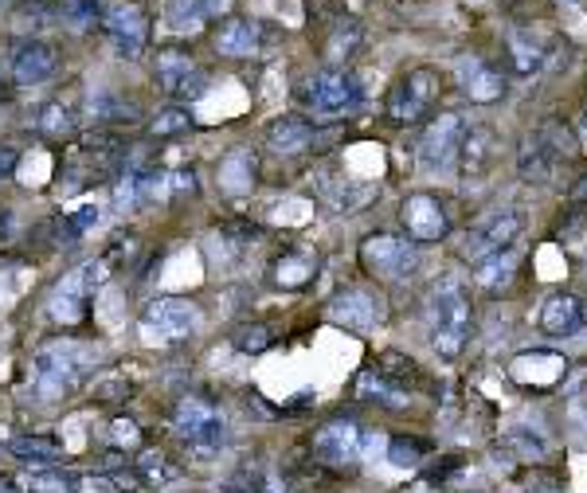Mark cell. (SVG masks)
<instances>
[{
  "instance_id": "18",
  "label": "cell",
  "mask_w": 587,
  "mask_h": 493,
  "mask_svg": "<svg viewBox=\"0 0 587 493\" xmlns=\"http://www.w3.org/2000/svg\"><path fill=\"white\" fill-rule=\"evenodd\" d=\"M505 51H509V71L521 75V79L537 75L548 63V40H544L541 32H533V28H513L505 36Z\"/></svg>"
},
{
  "instance_id": "46",
  "label": "cell",
  "mask_w": 587,
  "mask_h": 493,
  "mask_svg": "<svg viewBox=\"0 0 587 493\" xmlns=\"http://www.w3.org/2000/svg\"><path fill=\"white\" fill-rule=\"evenodd\" d=\"M16 165H20V149L16 145H8V141H0V180H8L16 173Z\"/></svg>"
},
{
  "instance_id": "37",
  "label": "cell",
  "mask_w": 587,
  "mask_h": 493,
  "mask_svg": "<svg viewBox=\"0 0 587 493\" xmlns=\"http://www.w3.org/2000/svg\"><path fill=\"white\" fill-rule=\"evenodd\" d=\"M75 486H79V478L67 474V470H59V466H40L28 478V490L32 493H63V490H75Z\"/></svg>"
},
{
  "instance_id": "24",
  "label": "cell",
  "mask_w": 587,
  "mask_h": 493,
  "mask_svg": "<svg viewBox=\"0 0 587 493\" xmlns=\"http://www.w3.org/2000/svg\"><path fill=\"white\" fill-rule=\"evenodd\" d=\"M560 165V157L548 149V141L541 134H529L521 141V153H517V173L525 184H548L552 169Z\"/></svg>"
},
{
  "instance_id": "25",
  "label": "cell",
  "mask_w": 587,
  "mask_h": 493,
  "mask_svg": "<svg viewBox=\"0 0 587 493\" xmlns=\"http://www.w3.org/2000/svg\"><path fill=\"white\" fill-rule=\"evenodd\" d=\"M267 145H271L278 157H298V153H306V149L314 145V126H310L306 118L286 114V118L271 122V130H267Z\"/></svg>"
},
{
  "instance_id": "44",
  "label": "cell",
  "mask_w": 587,
  "mask_h": 493,
  "mask_svg": "<svg viewBox=\"0 0 587 493\" xmlns=\"http://www.w3.org/2000/svg\"><path fill=\"white\" fill-rule=\"evenodd\" d=\"M509 443L521 450V458H529V462H533V458H544V443L537 435H529V431H513Z\"/></svg>"
},
{
  "instance_id": "28",
  "label": "cell",
  "mask_w": 587,
  "mask_h": 493,
  "mask_svg": "<svg viewBox=\"0 0 587 493\" xmlns=\"http://www.w3.org/2000/svg\"><path fill=\"white\" fill-rule=\"evenodd\" d=\"M220 8H224V0H169L165 4V24L173 32H192L204 20H212Z\"/></svg>"
},
{
  "instance_id": "6",
  "label": "cell",
  "mask_w": 587,
  "mask_h": 493,
  "mask_svg": "<svg viewBox=\"0 0 587 493\" xmlns=\"http://www.w3.org/2000/svg\"><path fill=\"white\" fill-rule=\"evenodd\" d=\"M521 231H525V216H521L517 208H501V212H490L482 224L466 235V243H462V255H466V263L474 267V263L490 259V255H497V251L513 247Z\"/></svg>"
},
{
  "instance_id": "16",
  "label": "cell",
  "mask_w": 587,
  "mask_h": 493,
  "mask_svg": "<svg viewBox=\"0 0 587 493\" xmlns=\"http://www.w3.org/2000/svg\"><path fill=\"white\" fill-rule=\"evenodd\" d=\"M83 376V357L71 349V345H55V349H44L36 357V388L40 392H67L75 380Z\"/></svg>"
},
{
  "instance_id": "39",
  "label": "cell",
  "mask_w": 587,
  "mask_h": 493,
  "mask_svg": "<svg viewBox=\"0 0 587 493\" xmlns=\"http://www.w3.org/2000/svg\"><path fill=\"white\" fill-rule=\"evenodd\" d=\"M224 493H267V474L255 462H243L224 482Z\"/></svg>"
},
{
  "instance_id": "32",
  "label": "cell",
  "mask_w": 587,
  "mask_h": 493,
  "mask_svg": "<svg viewBox=\"0 0 587 493\" xmlns=\"http://www.w3.org/2000/svg\"><path fill=\"white\" fill-rule=\"evenodd\" d=\"M537 134L548 141V149H552L560 161H568V157H576V153H580V134H576L572 126H564L560 118H548Z\"/></svg>"
},
{
  "instance_id": "11",
  "label": "cell",
  "mask_w": 587,
  "mask_h": 493,
  "mask_svg": "<svg viewBox=\"0 0 587 493\" xmlns=\"http://www.w3.org/2000/svg\"><path fill=\"white\" fill-rule=\"evenodd\" d=\"M454 79H458V90L470 98V102H478V106H490V102H501L505 98V71L490 63L486 55H474V51H466V55H458L454 59Z\"/></svg>"
},
{
  "instance_id": "29",
  "label": "cell",
  "mask_w": 587,
  "mask_h": 493,
  "mask_svg": "<svg viewBox=\"0 0 587 493\" xmlns=\"http://www.w3.org/2000/svg\"><path fill=\"white\" fill-rule=\"evenodd\" d=\"M36 130L44 137L63 141V137H71L79 130V118H75V110L63 106V102H44V106L36 110Z\"/></svg>"
},
{
  "instance_id": "20",
  "label": "cell",
  "mask_w": 587,
  "mask_h": 493,
  "mask_svg": "<svg viewBox=\"0 0 587 493\" xmlns=\"http://www.w3.org/2000/svg\"><path fill=\"white\" fill-rule=\"evenodd\" d=\"M497 161V141L490 130L482 126H470L462 137V149H458V165H462V180H482Z\"/></svg>"
},
{
  "instance_id": "48",
  "label": "cell",
  "mask_w": 587,
  "mask_h": 493,
  "mask_svg": "<svg viewBox=\"0 0 587 493\" xmlns=\"http://www.w3.org/2000/svg\"><path fill=\"white\" fill-rule=\"evenodd\" d=\"M169 188H173V192H196V173H192V169H188V173H173V177H169Z\"/></svg>"
},
{
  "instance_id": "4",
  "label": "cell",
  "mask_w": 587,
  "mask_h": 493,
  "mask_svg": "<svg viewBox=\"0 0 587 493\" xmlns=\"http://www.w3.org/2000/svg\"><path fill=\"white\" fill-rule=\"evenodd\" d=\"M364 90L361 79L349 71V67H325L317 71L314 79L302 90V102L314 110L317 118H341V114H353L361 106Z\"/></svg>"
},
{
  "instance_id": "22",
  "label": "cell",
  "mask_w": 587,
  "mask_h": 493,
  "mask_svg": "<svg viewBox=\"0 0 587 493\" xmlns=\"http://www.w3.org/2000/svg\"><path fill=\"white\" fill-rule=\"evenodd\" d=\"M216 180H220V188H224L227 196H247L259 184V161H255V153L251 149H231L224 161H220V169H216Z\"/></svg>"
},
{
  "instance_id": "3",
  "label": "cell",
  "mask_w": 587,
  "mask_h": 493,
  "mask_svg": "<svg viewBox=\"0 0 587 493\" xmlns=\"http://www.w3.org/2000/svg\"><path fill=\"white\" fill-rule=\"evenodd\" d=\"M361 267L376 282H407L419 267V251L407 235L376 231L361 243Z\"/></svg>"
},
{
  "instance_id": "21",
  "label": "cell",
  "mask_w": 587,
  "mask_h": 493,
  "mask_svg": "<svg viewBox=\"0 0 587 493\" xmlns=\"http://www.w3.org/2000/svg\"><path fill=\"white\" fill-rule=\"evenodd\" d=\"M263 44V28L255 20H243V16H231L216 28V51L227 59H247L255 55Z\"/></svg>"
},
{
  "instance_id": "50",
  "label": "cell",
  "mask_w": 587,
  "mask_h": 493,
  "mask_svg": "<svg viewBox=\"0 0 587 493\" xmlns=\"http://www.w3.org/2000/svg\"><path fill=\"white\" fill-rule=\"evenodd\" d=\"M8 227H12V212H8V208H0V235H8Z\"/></svg>"
},
{
  "instance_id": "13",
  "label": "cell",
  "mask_w": 587,
  "mask_h": 493,
  "mask_svg": "<svg viewBox=\"0 0 587 493\" xmlns=\"http://www.w3.org/2000/svg\"><path fill=\"white\" fill-rule=\"evenodd\" d=\"M384 310H388V302L376 294V290H368V286H349V290H341L333 302H329V321H337V325H345V329H357V333H372L376 325H384Z\"/></svg>"
},
{
  "instance_id": "14",
  "label": "cell",
  "mask_w": 587,
  "mask_h": 493,
  "mask_svg": "<svg viewBox=\"0 0 587 493\" xmlns=\"http://www.w3.org/2000/svg\"><path fill=\"white\" fill-rule=\"evenodd\" d=\"M200 325V310L184 298H157L145 314H141V329L149 341H181Z\"/></svg>"
},
{
  "instance_id": "53",
  "label": "cell",
  "mask_w": 587,
  "mask_h": 493,
  "mask_svg": "<svg viewBox=\"0 0 587 493\" xmlns=\"http://www.w3.org/2000/svg\"><path fill=\"white\" fill-rule=\"evenodd\" d=\"M580 137L587 141V110H584V122H580Z\"/></svg>"
},
{
  "instance_id": "36",
  "label": "cell",
  "mask_w": 587,
  "mask_h": 493,
  "mask_svg": "<svg viewBox=\"0 0 587 493\" xmlns=\"http://www.w3.org/2000/svg\"><path fill=\"white\" fill-rule=\"evenodd\" d=\"M137 478H141V486H165L177 470H169V458L161 454V450H145L141 458H137Z\"/></svg>"
},
{
  "instance_id": "27",
  "label": "cell",
  "mask_w": 587,
  "mask_h": 493,
  "mask_svg": "<svg viewBox=\"0 0 587 493\" xmlns=\"http://www.w3.org/2000/svg\"><path fill=\"white\" fill-rule=\"evenodd\" d=\"M517 263H521V255H517V247H505V251H497L490 259H482V263H474V282L482 286V290H505L509 282H513V274H517Z\"/></svg>"
},
{
  "instance_id": "54",
  "label": "cell",
  "mask_w": 587,
  "mask_h": 493,
  "mask_svg": "<svg viewBox=\"0 0 587 493\" xmlns=\"http://www.w3.org/2000/svg\"><path fill=\"white\" fill-rule=\"evenodd\" d=\"M568 4H576V0H568Z\"/></svg>"
},
{
  "instance_id": "26",
  "label": "cell",
  "mask_w": 587,
  "mask_h": 493,
  "mask_svg": "<svg viewBox=\"0 0 587 493\" xmlns=\"http://www.w3.org/2000/svg\"><path fill=\"white\" fill-rule=\"evenodd\" d=\"M357 396H361L364 404H380V407H392V411L407 404V388H400L396 380H388L376 364L361 372V380H357Z\"/></svg>"
},
{
  "instance_id": "5",
  "label": "cell",
  "mask_w": 587,
  "mask_h": 493,
  "mask_svg": "<svg viewBox=\"0 0 587 493\" xmlns=\"http://www.w3.org/2000/svg\"><path fill=\"white\" fill-rule=\"evenodd\" d=\"M173 431L184 447L200 450V454H216L227 443L224 415L208 400H181L173 411Z\"/></svg>"
},
{
  "instance_id": "2",
  "label": "cell",
  "mask_w": 587,
  "mask_h": 493,
  "mask_svg": "<svg viewBox=\"0 0 587 493\" xmlns=\"http://www.w3.org/2000/svg\"><path fill=\"white\" fill-rule=\"evenodd\" d=\"M439 94H443V75L435 67L407 71L404 79L392 87V94H388V122L392 126H415V122H423L435 110Z\"/></svg>"
},
{
  "instance_id": "45",
  "label": "cell",
  "mask_w": 587,
  "mask_h": 493,
  "mask_svg": "<svg viewBox=\"0 0 587 493\" xmlns=\"http://www.w3.org/2000/svg\"><path fill=\"white\" fill-rule=\"evenodd\" d=\"M114 443L118 447H137L141 443V431H137V423H130V419H114Z\"/></svg>"
},
{
  "instance_id": "1",
  "label": "cell",
  "mask_w": 587,
  "mask_h": 493,
  "mask_svg": "<svg viewBox=\"0 0 587 493\" xmlns=\"http://www.w3.org/2000/svg\"><path fill=\"white\" fill-rule=\"evenodd\" d=\"M470 329H474L470 294L454 278H443L435 286V298H431V345H435V353L443 360H458L466 341H470Z\"/></svg>"
},
{
  "instance_id": "12",
  "label": "cell",
  "mask_w": 587,
  "mask_h": 493,
  "mask_svg": "<svg viewBox=\"0 0 587 493\" xmlns=\"http://www.w3.org/2000/svg\"><path fill=\"white\" fill-rule=\"evenodd\" d=\"M361 443H364V435L353 419H333V423H325L314 435V447L310 450H314L317 466H325V470H345V466H357Z\"/></svg>"
},
{
  "instance_id": "47",
  "label": "cell",
  "mask_w": 587,
  "mask_h": 493,
  "mask_svg": "<svg viewBox=\"0 0 587 493\" xmlns=\"http://www.w3.org/2000/svg\"><path fill=\"white\" fill-rule=\"evenodd\" d=\"M454 470H458V458L447 454V458H439L435 466H427V478H431V482H443V478H451Z\"/></svg>"
},
{
  "instance_id": "43",
  "label": "cell",
  "mask_w": 587,
  "mask_h": 493,
  "mask_svg": "<svg viewBox=\"0 0 587 493\" xmlns=\"http://www.w3.org/2000/svg\"><path fill=\"white\" fill-rule=\"evenodd\" d=\"M271 329L267 325H247V329H239L235 333V349L239 353H263V349H271Z\"/></svg>"
},
{
  "instance_id": "38",
  "label": "cell",
  "mask_w": 587,
  "mask_h": 493,
  "mask_svg": "<svg viewBox=\"0 0 587 493\" xmlns=\"http://www.w3.org/2000/svg\"><path fill=\"white\" fill-rule=\"evenodd\" d=\"M59 16H63L75 32H91L94 24L102 20V8H98V0H67V4L59 8Z\"/></svg>"
},
{
  "instance_id": "35",
  "label": "cell",
  "mask_w": 587,
  "mask_h": 493,
  "mask_svg": "<svg viewBox=\"0 0 587 493\" xmlns=\"http://www.w3.org/2000/svg\"><path fill=\"white\" fill-rule=\"evenodd\" d=\"M376 368H380L388 380H396L400 388H411V384L419 380V364L411 357H404V353H380V357H376Z\"/></svg>"
},
{
  "instance_id": "52",
  "label": "cell",
  "mask_w": 587,
  "mask_h": 493,
  "mask_svg": "<svg viewBox=\"0 0 587 493\" xmlns=\"http://www.w3.org/2000/svg\"><path fill=\"white\" fill-rule=\"evenodd\" d=\"M0 493H20V486L12 478H0Z\"/></svg>"
},
{
  "instance_id": "34",
  "label": "cell",
  "mask_w": 587,
  "mask_h": 493,
  "mask_svg": "<svg viewBox=\"0 0 587 493\" xmlns=\"http://www.w3.org/2000/svg\"><path fill=\"white\" fill-rule=\"evenodd\" d=\"M357 44H361V24L341 20V24L333 28V40H329V47H325V59H329L333 67H341V63L357 51Z\"/></svg>"
},
{
  "instance_id": "51",
  "label": "cell",
  "mask_w": 587,
  "mask_h": 493,
  "mask_svg": "<svg viewBox=\"0 0 587 493\" xmlns=\"http://www.w3.org/2000/svg\"><path fill=\"white\" fill-rule=\"evenodd\" d=\"M529 493H564L560 486H552V482H544V486H529Z\"/></svg>"
},
{
  "instance_id": "41",
  "label": "cell",
  "mask_w": 587,
  "mask_h": 493,
  "mask_svg": "<svg viewBox=\"0 0 587 493\" xmlns=\"http://www.w3.org/2000/svg\"><path fill=\"white\" fill-rule=\"evenodd\" d=\"M192 126V114L184 110V106H169V110H161L157 118H153V137H177V134H184Z\"/></svg>"
},
{
  "instance_id": "15",
  "label": "cell",
  "mask_w": 587,
  "mask_h": 493,
  "mask_svg": "<svg viewBox=\"0 0 587 493\" xmlns=\"http://www.w3.org/2000/svg\"><path fill=\"white\" fill-rule=\"evenodd\" d=\"M568 372V360L560 353H548V349H533V353H521V357L509 364V376L521 384V388H533V392H548L564 380Z\"/></svg>"
},
{
  "instance_id": "10",
  "label": "cell",
  "mask_w": 587,
  "mask_h": 493,
  "mask_svg": "<svg viewBox=\"0 0 587 493\" xmlns=\"http://www.w3.org/2000/svg\"><path fill=\"white\" fill-rule=\"evenodd\" d=\"M466 122L458 114H439L431 118V126L423 130L419 141V161L427 173H447L454 161H458V149H462V137H466Z\"/></svg>"
},
{
  "instance_id": "30",
  "label": "cell",
  "mask_w": 587,
  "mask_h": 493,
  "mask_svg": "<svg viewBox=\"0 0 587 493\" xmlns=\"http://www.w3.org/2000/svg\"><path fill=\"white\" fill-rule=\"evenodd\" d=\"M8 450H12L16 458L32 462V466H51V462L63 458V447H59L55 439H40V435H32V439H12Z\"/></svg>"
},
{
  "instance_id": "8",
  "label": "cell",
  "mask_w": 587,
  "mask_h": 493,
  "mask_svg": "<svg viewBox=\"0 0 587 493\" xmlns=\"http://www.w3.org/2000/svg\"><path fill=\"white\" fill-rule=\"evenodd\" d=\"M400 224L411 243H439L451 235V212L435 192H411L400 208Z\"/></svg>"
},
{
  "instance_id": "33",
  "label": "cell",
  "mask_w": 587,
  "mask_h": 493,
  "mask_svg": "<svg viewBox=\"0 0 587 493\" xmlns=\"http://www.w3.org/2000/svg\"><path fill=\"white\" fill-rule=\"evenodd\" d=\"M55 16H59V8H51L44 0H24V4L16 8V16H12V28L24 32V36H32V32L47 28Z\"/></svg>"
},
{
  "instance_id": "49",
  "label": "cell",
  "mask_w": 587,
  "mask_h": 493,
  "mask_svg": "<svg viewBox=\"0 0 587 493\" xmlns=\"http://www.w3.org/2000/svg\"><path fill=\"white\" fill-rule=\"evenodd\" d=\"M572 200H580V204H587V177H580L576 184H572V192H568Z\"/></svg>"
},
{
  "instance_id": "7",
  "label": "cell",
  "mask_w": 587,
  "mask_h": 493,
  "mask_svg": "<svg viewBox=\"0 0 587 493\" xmlns=\"http://www.w3.org/2000/svg\"><path fill=\"white\" fill-rule=\"evenodd\" d=\"M153 71H157V87L165 90L169 98L192 102V98H200L208 90V75L196 67V59L184 47H161L157 59H153Z\"/></svg>"
},
{
  "instance_id": "42",
  "label": "cell",
  "mask_w": 587,
  "mask_h": 493,
  "mask_svg": "<svg viewBox=\"0 0 587 493\" xmlns=\"http://www.w3.org/2000/svg\"><path fill=\"white\" fill-rule=\"evenodd\" d=\"M94 224H98V208H94V204H83V208L59 216V239H79V235Z\"/></svg>"
},
{
  "instance_id": "17",
  "label": "cell",
  "mask_w": 587,
  "mask_h": 493,
  "mask_svg": "<svg viewBox=\"0 0 587 493\" xmlns=\"http://www.w3.org/2000/svg\"><path fill=\"white\" fill-rule=\"evenodd\" d=\"M55 67H59V51L44 44V40H28L12 55V83L16 87H36V83L55 75Z\"/></svg>"
},
{
  "instance_id": "23",
  "label": "cell",
  "mask_w": 587,
  "mask_h": 493,
  "mask_svg": "<svg viewBox=\"0 0 587 493\" xmlns=\"http://www.w3.org/2000/svg\"><path fill=\"white\" fill-rule=\"evenodd\" d=\"M584 302L576 294H552L541 310V329L548 337H572L584 325Z\"/></svg>"
},
{
  "instance_id": "19",
  "label": "cell",
  "mask_w": 587,
  "mask_h": 493,
  "mask_svg": "<svg viewBox=\"0 0 587 493\" xmlns=\"http://www.w3.org/2000/svg\"><path fill=\"white\" fill-rule=\"evenodd\" d=\"M317 270H321V259H317L314 247H286L271 263V278L282 290H302L314 282Z\"/></svg>"
},
{
  "instance_id": "31",
  "label": "cell",
  "mask_w": 587,
  "mask_h": 493,
  "mask_svg": "<svg viewBox=\"0 0 587 493\" xmlns=\"http://www.w3.org/2000/svg\"><path fill=\"white\" fill-rule=\"evenodd\" d=\"M91 114H94V122H114V126H122V122L130 126V122L141 118V110H137V106L122 102V98H114V94H94Z\"/></svg>"
},
{
  "instance_id": "40",
  "label": "cell",
  "mask_w": 587,
  "mask_h": 493,
  "mask_svg": "<svg viewBox=\"0 0 587 493\" xmlns=\"http://www.w3.org/2000/svg\"><path fill=\"white\" fill-rule=\"evenodd\" d=\"M427 443L423 439H415V435H392V443H388V458L396 462V466H419L423 458H427Z\"/></svg>"
},
{
  "instance_id": "9",
  "label": "cell",
  "mask_w": 587,
  "mask_h": 493,
  "mask_svg": "<svg viewBox=\"0 0 587 493\" xmlns=\"http://www.w3.org/2000/svg\"><path fill=\"white\" fill-rule=\"evenodd\" d=\"M102 28H106L110 44H114V51H118L122 59H137V55L145 51V40H149V16H145V8H141L137 0H118V4H110V8L102 12Z\"/></svg>"
}]
</instances>
